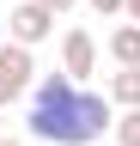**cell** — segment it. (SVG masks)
I'll return each mask as SVG.
<instances>
[{
    "label": "cell",
    "instance_id": "cell-9",
    "mask_svg": "<svg viewBox=\"0 0 140 146\" xmlns=\"http://www.w3.org/2000/svg\"><path fill=\"white\" fill-rule=\"evenodd\" d=\"M43 6H49V12H73L79 0H43Z\"/></svg>",
    "mask_w": 140,
    "mask_h": 146
},
{
    "label": "cell",
    "instance_id": "cell-6",
    "mask_svg": "<svg viewBox=\"0 0 140 146\" xmlns=\"http://www.w3.org/2000/svg\"><path fill=\"white\" fill-rule=\"evenodd\" d=\"M110 104L140 110V67H116V73H110Z\"/></svg>",
    "mask_w": 140,
    "mask_h": 146
},
{
    "label": "cell",
    "instance_id": "cell-10",
    "mask_svg": "<svg viewBox=\"0 0 140 146\" xmlns=\"http://www.w3.org/2000/svg\"><path fill=\"white\" fill-rule=\"evenodd\" d=\"M128 18H134V25H140V0H128Z\"/></svg>",
    "mask_w": 140,
    "mask_h": 146
},
{
    "label": "cell",
    "instance_id": "cell-1",
    "mask_svg": "<svg viewBox=\"0 0 140 146\" xmlns=\"http://www.w3.org/2000/svg\"><path fill=\"white\" fill-rule=\"evenodd\" d=\"M25 128H31V140H49V146H92V140H104V128H116V104H110V91H85L67 73H43L31 85Z\"/></svg>",
    "mask_w": 140,
    "mask_h": 146
},
{
    "label": "cell",
    "instance_id": "cell-3",
    "mask_svg": "<svg viewBox=\"0 0 140 146\" xmlns=\"http://www.w3.org/2000/svg\"><path fill=\"white\" fill-rule=\"evenodd\" d=\"M6 36H12V43H25V49H37V43L55 36V12H49L43 0H25V6L6 12Z\"/></svg>",
    "mask_w": 140,
    "mask_h": 146
},
{
    "label": "cell",
    "instance_id": "cell-7",
    "mask_svg": "<svg viewBox=\"0 0 140 146\" xmlns=\"http://www.w3.org/2000/svg\"><path fill=\"white\" fill-rule=\"evenodd\" d=\"M110 134H116V146H140V110H122Z\"/></svg>",
    "mask_w": 140,
    "mask_h": 146
},
{
    "label": "cell",
    "instance_id": "cell-8",
    "mask_svg": "<svg viewBox=\"0 0 140 146\" xmlns=\"http://www.w3.org/2000/svg\"><path fill=\"white\" fill-rule=\"evenodd\" d=\"M92 6H98L104 18H110V12H128V0H92Z\"/></svg>",
    "mask_w": 140,
    "mask_h": 146
},
{
    "label": "cell",
    "instance_id": "cell-4",
    "mask_svg": "<svg viewBox=\"0 0 140 146\" xmlns=\"http://www.w3.org/2000/svg\"><path fill=\"white\" fill-rule=\"evenodd\" d=\"M92 67H98V43H92V31H67L61 36V73L67 79H92Z\"/></svg>",
    "mask_w": 140,
    "mask_h": 146
},
{
    "label": "cell",
    "instance_id": "cell-5",
    "mask_svg": "<svg viewBox=\"0 0 140 146\" xmlns=\"http://www.w3.org/2000/svg\"><path fill=\"white\" fill-rule=\"evenodd\" d=\"M110 61L116 67H140V25H134V18L110 31Z\"/></svg>",
    "mask_w": 140,
    "mask_h": 146
},
{
    "label": "cell",
    "instance_id": "cell-2",
    "mask_svg": "<svg viewBox=\"0 0 140 146\" xmlns=\"http://www.w3.org/2000/svg\"><path fill=\"white\" fill-rule=\"evenodd\" d=\"M31 73H37L31 49L6 36V43H0V110H6V104H19L25 91H31Z\"/></svg>",
    "mask_w": 140,
    "mask_h": 146
},
{
    "label": "cell",
    "instance_id": "cell-11",
    "mask_svg": "<svg viewBox=\"0 0 140 146\" xmlns=\"http://www.w3.org/2000/svg\"><path fill=\"white\" fill-rule=\"evenodd\" d=\"M0 146H25V140H0Z\"/></svg>",
    "mask_w": 140,
    "mask_h": 146
}]
</instances>
